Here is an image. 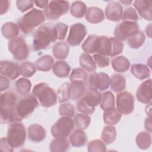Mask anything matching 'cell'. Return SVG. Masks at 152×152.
Segmentation results:
<instances>
[{
	"label": "cell",
	"instance_id": "cell-30",
	"mask_svg": "<svg viewBox=\"0 0 152 152\" xmlns=\"http://www.w3.org/2000/svg\"><path fill=\"white\" fill-rule=\"evenodd\" d=\"M122 114L115 107L104 111L103 113V121L104 123L109 125H115L117 124L121 120Z\"/></svg>",
	"mask_w": 152,
	"mask_h": 152
},
{
	"label": "cell",
	"instance_id": "cell-24",
	"mask_svg": "<svg viewBox=\"0 0 152 152\" xmlns=\"http://www.w3.org/2000/svg\"><path fill=\"white\" fill-rule=\"evenodd\" d=\"M131 72L133 76L140 80L147 78L150 75V71L148 66L142 64H132Z\"/></svg>",
	"mask_w": 152,
	"mask_h": 152
},
{
	"label": "cell",
	"instance_id": "cell-34",
	"mask_svg": "<svg viewBox=\"0 0 152 152\" xmlns=\"http://www.w3.org/2000/svg\"><path fill=\"white\" fill-rule=\"evenodd\" d=\"M87 11V5L83 1H77L72 3L70 7V13L74 17L81 18L86 14Z\"/></svg>",
	"mask_w": 152,
	"mask_h": 152
},
{
	"label": "cell",
	"instance_id": "cell-19",
	"mask_svg": "<svg viewBox=\"0 0 152 152\" xmlns=\"http://www.w3.org/2000/svg\"><path fill=\"white\" fill-rule=\"evenodd\" d=\"M86 20L91 24H97L103 21L104 19L103 11L96 7H91L87 9L86 14Z\"/></svg>",
	"mask_w": 152,
	"mask_h": 152
},
{
	"label": "cell",
	"instance_id": "cell-10",
	"mask_svg": "<svg viewBox=\"0 0 152 152\" xmlns=\"http://www.w3.org/2000/svg\"><path fill=\"white\" fill-rule=\"evenodd\" d=\"M139 31V25L136 22L124 21L118 24L114 30V35L119 41H125Z\"/></svg>",
	"mask_w": 152,
	"mask_h": 152
},
{
	"label": "cell",
	"instance_id": "cell-43",
	"mask_svg": "<svg viewBox=\"0 0 152 152\" xmlns=\"http://www.w3.org/2000/svg\"><path fill=\"white\" fill-rule=\"evenodd\" d=\"M87 150L89 152H104L106 151V147L102 141L97 139L92 140L88 143L87 146Z\"/></svg>",
	"mask_w": 152,
	"mask_h": 152
},
{
	"label": "cell",
	"instance_id": "cell-39",
	"mask_svg": "<svg viewBox=\"0 0 152 152\" xmlns=\"http://www.w3.org/2000/svg\"><path fill=\"white\" fill-rule=\"evenodd\" d=\"M15 88L19 94L26 96L28 94L31 87L30 80L26 78H20L15 81Z\"/></svg>",
	"mask_w": 152,
	"mask_h": 152
},
{
	"label": "cell",
	"instance_id": "cell-56",
	"mask_svg": "<svg viewBox=\"0 0 152 152\" xmlns=\"http://www.w3.org/2000/svg\"><path fill=\"white\" fill-rule=\"evenodd\" d=\"M120 2L122 3L125 5H130L132 2V1H121Z\"/></svg>",
	"mask_w": 152,
	"mask_h": 152
},
{
	"label": "cell",
	"instance_id": "cell-15",
	"mask_svg": "<svg viewBox=\"0 0 152 152\" xmlns=\"http://www.w3.org/2000/svg\"><path fill=\"white\" fill-rule=\"evenodd\" d=\"M137 100L142 103L148 104L151 100V80L148 79L142 83L136 92Z\"/></svg>",
	"mask_w": 152,
	"mask_h": 152
},
{
	"label": "cell",
	"instance_id": "cell-8",
	"mask_svg": "<svg viewBox=\"0 0 152 152\" xmlns=\"http://www.w3.org/2000/svg\"><path fill=\"white\" fill-rule=\"evenodd\" d=\"M69 7V3L65 1H52L44 8V14L48 20H55L66 14Z\"/></svg>",
	"mask_w": 152,
	"mask_h": 152
},
{
	"label": "cell",
	"instance_id": "cell-37",
	"mask_svg": "<svg viewBox=\"0 0 152 152\" xmlns=\"http://www.w3.org/2000/svg\"><path fill=\"white\" fill-rule=\"evenodd\" d=\"M145 39V35L141 31L139 30L127 39V43L132 49H136L140 48L144 44Z\"/></svg>",
	"mask_w": 152,
	"mask_h": 152
},
{
	"label": "cell",
	"instance_id": "cell-32",
	"mask_svg": "<svg viewBox=\"0 0 152 152\" xmlns=\"http://www.w3.org/2000/svg\"><path fill=\"white\" fill-rule=\"evenodd\" d=\"M53 65L54 59L49 55H45L40 57L36 62V65L38 70L43 72L50 71Z\"/></svg>",
	"mask_w": 152,
	"mask_h": 152
},
{
	"label": "cell",
	"instance_id": "cell-13",
	"mask_svg": "<svg viewBox=\"0 0 152 152\" xmlns=\"http://www.w3.org/2000/svg\"><path fill=\"white\" fill-rule=\"evenodd\" d=\"M87 33L86 26L82 23H75L71 26L70 30L67 37V43L71 46L80 45Z\"/></svg>",
	"mask_w": 152,
	"mask_h": 152
},
{
	"label": "cell",
	"instance_id": "cell-29",
	"mask_svg": "<svg viewBox=\"0 0 152 152\" xmlns=\"http://www.w3.org/2000/svg\"><path fill=\"white\" fill-rule=\"evenodd\" d=\"M69 46L65 42H57L53 46V55L58 59L62 60L66 59L69 54Z\"/></svg>",
	"mask_w": 152,
	"mask_h": 152
},
{
	"label": "cell",
	"instance_id": "cell-33",
	"mask_svg": "<svg viewBox=\"0 0 152 152\" xmlns=\"http://www.w3.org/2000/svg\"><path fill=\"white\" fill-rule=\"evenodd\" d=\"M115 103V96L111 91H107L102 94L100 106L103 111H107L114 108Z\"/></svg>",
	"mask_w": 152,
	"mask_h": 152
},
{
	"label": "cell",
	"instance_id": "cell-52",
	"mask_svg": "<svg viewBox=\"0 0 152 152\" xmlns=\"http://www.w3.org/2000/svg\"><path fill=\"white\" fill-rule=\"evenodd\" d=\"M10 7V2L8 1H1L0 2V14L2 15L6 13Z\"/></svg>",
	"mask_w": 152,
	"mask_h": 152
},
{
	"label": "cell",
	"instance_id": "cell-36",
	"mask_svg": "<svg viewBox=\"0 0 152 152\" xmlns=\"http://www.w3.org/2000/svg\"><path fill=\"white\" fill-rule=\"evenodd\" d=\"M80 65L85 70L88 72H93L96 69V65L92 56L89 54L82 53L79 58Z\"/></svg>",
	"mask_w": 152,
	"mask_h": 152
},
{
	"label": "cell",
	"instance_id": "cell-35",
	"mask_svg": "<svg viewBox=\"0 0 152 152\" xmlns=\"http://www.w3.org/2000/svg\"><path fill=\"white\" fill-rule=\"evenodd\" d=\"M135 142L139 148L141 150L148 149L151 144V136L148 132H140L136 137Z\"/></svg>",
	"mask_w": 152,
	"mask_h": 152
},
{
	"label": "cell",
	"instance_id": "cell-55",
	"mask_svg": "<svg viewBox=\"0 0 152 152\" xmlns=\"http://www.w3.org/2000/svg\"><path fill=\"white\" fill-rule=\"evenodd\" d=\"M145 33H146V34H147L149 37H151V24H149V25L146 27Z\"/></svg>",
	"mask_w": 152,
	"mask_h": 152
},
{
	"label": "cell",
	"instance_id": "cell-45",
	"mask_svg": "<svg viewBox=\"0 0 152 152\" xmlns=\"http://www.w3.org/2000/svg\"><path fill=\"white\" fill-rule=\"evenodd\" d=\"M59 113L62 116L72 117L75 114V107L71 103H65L60 105Z\"/></svg>",
	"mask_w": 152,
	"mask_h": 152
},
{
	"label": "cell",
	"instance_id": "cell-7",
	"mask_svg": "<svg viewBox=\"0 0 152 152\" xmlns=\"http://www.w3.org/2000/svg\"><path fill=\"white\" fill-rule=\"evenodd\" d=\"M74 126V121L71 117H61L52 126L51 134L55 138H66L73 130Z\"/></svg>",
	"mask_w": 152,
	"mask_h": 152
},
{
	"label": "cell",
	"instance_id": "cell-44",
	"mask_svg": "<svg viewBox=\"0 0 152 152\" xmlns=\"http://www.w3.org/2000/svg\"><path fill=\"white\" fill-rule=\"evenodd\" d=\"M87 79V73L81 68H77L73 69L69 76V80L72 81H81L86 83Z\"/></svg>",
	"mask_w": 152,
	"mask_h": 152
},
{
	"label": "cell",
	"instance_id": "cell-22",
	"mask_svg": "<svg viewBox=\"0 0 152 152\" xmlns=\"http://www.w3.org/2000/svg\"><path fill=\"white\" fill-rule=\"evenodd\" d=\"M86 83L81 81H72L69 84L70 99L77 100L84 94Z\"/></svg>",
	"mask_w": 152,
	"mask_h": 152
},
{
	"label": "cell",
	"instance_id": "cell-14",
	"mask_svg": "<svg viewBox=\"0 0 152 152\" xmlns=\"http://www.w3.org/2000/svg\"><path fill=\"white\" fill-rule=\"evenodd\" d=\"M0 68L1 75L5 76L12 80H15L20 74V66L12 61H2Z\"/></svg>",
	"mask_w": 152,
	"mask_h": 152
},
{
	"label": "cell",
	"instance_id": "cell-6",
	"mask_svg": "<svg viewBox=\"0 0 152 152\" xmlns=\"http://www.w3.org/2000/svg\"><path fill=\"white\" fill-rule=\"evenodd\" d=\"M38 106L37 99L33 94L21 98L15 106V113L20 121L29 116Z\"/></svg>",
	"mask_w": 152,
	"mask_h": 152
},
{
	"label": "cell",
	"instance_id": "cell-23",
	"mask_svg": "<svg viewBox=\"0 0 152 152\" xmlns=\"http://www.w3.org/2000/svg\"><path fill=\"white\" fill-rule=\"evenodd\" d=\"M69 141L66 138H55L49 145V150L52 152H64L69 148Z\"/></svg>",
	"mask_w": 152,
	"mask_h": 152
},
{
	"label": "cell",
	"instance_id": "cell-25",
	"mask_svg": "<svg viewBox=\"0 0 152 152\" xmlns=\"http://www.w3.org/2000/svg\"><path fill=\"white\" fill-rule=\"evenodd\" d=\"M19 30L18 25L12 22L5 23L1 27L2 34L7 39L11 40L15 38L19 33Z\"/></svg>",
	"mask_w": 152,
	"mask_h": 152
},
{
	"label": "cell",
	"instance_id": "cell-51",
	"mask_svg": "<svg viewBox=\"0 0 152 152\" xmlns=\"http://www.w3.org/2000/svg\"><path fill=\"white\" fill-rule=\"evenodd\" d=\"M0 148L1 150L4 151H13V148L11 147L10 144H8L7 138L2 137L1 139V143H0Z\"/></svg>",
	"mask_w": 152,
	"mask_h": 152
},
{
	"label": "cell",
	"instance_id": "cell-53",
	"mask_svg": "<svg viewBox=\"0 0 152 152\" xmlns=\"http://www.w3.org/2000/svg\"><path fill=\"white\" fill-rule=\"evenodd\" d=\"M144 127H145V129L147 130L149 132H151L152 125H151V117H149V118L145 119V120L144 121Z\"/></svg>",
	"mask_w": 152,
	"mask_h": 152
},
{
	"label": "cell",
	"instance_id": "cell-28",
	"mask_svg": "<svg viewBox=\"0 0 152 152\" xmlns=\"http://www.w3.org/2000/svg\"><path fill=\"white\" fill-rule=\"evenodd\" d=\"M52 72L58 77L65 78L69 74L70 66L64 61H57L52 67Z\"/></svg>",
	"mask_w": 152,
	"mask_h": 152
},
{
	"label": "cell",
	"instance_id": "cell-27",
	"mask_svg": "<svg viewBox=\"0 0 152 152\" xmlns=\"http://www.w3.org/2000/svg\"><path fill=\"white\" fill-rule=\"evenodd\" d=\"M112 68L116 72H124L127 71L130 66L129 60L124 56H119L112 59Z\"/></svg>",
	"mask_w": 152,
	"mask_h": 152
},
{
	"label": "cell",
	"instance_id": "cell-21",
	"mask_svg": "<svg viewBox=\"0 0 152 152\" xmlns=\"http://www.w3.org/2000/svg\"><path fill=\"white\" fill-rule=\"evenodd\" d=\"M1 107L14 109L17 104V97L12 91H6L1 94Z\"/></svg>",
	"mask_w": 152,
	"mask_h": 152
},
{
	"label": "cell",
	"instance_id": "cell-42",
	"mask_svg": "<svg viewBox=\"0 0 152 152\" xmlns=\"http://www.w3.org/2000/svg\"><path fill=\"white\" fill-rule=\"evenodd\" d=\"M20 74L24 77H31L36 71V66L34 64L30 62H24L20 65Z\"/></svg>",
	"mask_w": 152,
	"mask_h": 152
},
{
	"label": "cell",
	"instance_id": "cell-11",
	"mask_svg": "<svg viewBox=\"0 0 152 152\" xmlns=\"http://www.w3.org/2000/svg\"><path fill=\"white\" fill-rule=\"evenodd\" d=\"M87 82L90 90L104 91L110 86V78L104 72H93L88 76Z\"/></svg>",
	"mask_w": 152,
	"mask_h": 152
},
{
	"label": "cell",
	"instance_id": "cell-47",
	"mask_svg": "<svg viewBox=\"0 0 152 152\" xmlns=\"http://www.w3.org/2000/svg\"><path fill=\"white\" fill-rule=\"evenodd\" d=\"M57 39L64 40L66 37L68 26L62 23H58L55 25Z\"/></svg>",
	"mask_w": 152,
	"mask_h": 152
},
{
	"label": "cell",
	"instance_id": "cell-40",
	"mask_svg": "<svg viewBox=\"0 0 152 152\" xmlns=\"http://www.w3.org/2000/svg\"><path fill=\"white\" fill-rule=\"evenodd\" d=\"M91 118L89 116L83 113H77L74 118L75 127L80 129H87L90 124Z\"/></svg>",
	"mask_w": 152,
	"mask_h": 152
},
{
	"label": "cell",
	"instance_id": "cell-26",
	"mask_svg": "<svg viewBox=\"0 0 152 152\" xmlns=\"http://www.w3.org/2000/svg\"><path fill=\"white\" fill-rule=\"evenodd\" d=\"M69 141L73 147H83L87 143V135L82 129H77L70 135Z\"/></svg>",
	"mask_w": 152,
	"mask_h": 152
},
{
	"label": "cell",
	"instance_id": "cell-41",
	"mask_svg": "<svg viewBox=\"0 0 152 152\" xmlns=\"http://www.w3.org/2000/svg\"><path fill=\"white\" fill-rule=\"evenodd\" d=\"M57 97L59 103H63L70 99L69 84L68 83H64L61 86L57 92Z\"/></svg>",
	"mask_w": 152,
	"mask_h": 152
},
{
	"label": "cell",
	"instance_id": "cell-20",
	"mask_svg": "<svg viewBox=\"0 0 152 152\" xmlns=\"http://www.w3.org/2000/svg\"><path fill=\"white\" fill-rule=\"evenodd\" d=\"M99 42V36L95 34L90 35L83 43L82 49L88 54L97 52Z\"/></svg>",
	"mask_w": 152,
	"mask_h": 152
},
{
	"label": "cell",
	"instance_id": "cell-18",
	"mask_svg": "<svg viewBox=\"0 0 152 152\" xmlns=\"http://www.w3.org/2000/svg\"><path fill=\"white\" fill-rule=\"evenodd\" d=\"M134 7L140 15L147 21H151V1L137 0L134 2Z\"/></svg>",
	"mask_w": 152,
	"mask_h": 152
},
{
	"label": "cell",
	"instance_id": "cell-50",
	"mask_svg": "<svg viewBox=\"0 0 152 152\" xmlns=\"http://www.w3.org/2000/svg\"><path fill=\"white\" fill-rule=\"evenodd\" d=\"M10 82L8 78L4 75H1L0 77V91L2 92L4 90H6L10 86Z\"/></svg>",
	"mask_w": 152,
	"mask_h": 152
},
{
	"label": "cell",
	"instance_id": "cell-31",
	"mask_svg": "<svg viewBox=\"0 0 152 152\" xmlns=\"http://www.w3.org/2000/svg\"><path fill=\"white\" fill-rule=\"evenodd\" d=\"M110 87L115 93L121 92L125 88L126 80L124 76L118 74H114L110 77Z\"/></svg>",
	"mask_w": 152,
	"mask_h": 152
},
{
	"label": "cell",
	"instance_id": "cell-5",
	"mask_svg": "<svg viewBox=\"0 0 152 152\" xmlns=\"http://www.w3.org/2000/svg\"><path fill=\"white\" fill-rule=\"evenodd\" d=\"M7 140L12 148L22 146L26 138V131L24 125L20 122H14L8 127Z\"/></svg>",
	"mask_w": 152,
	"mask_h": 152
},
{
	"label": "cell",
	"instance_id": "cell-2",
	"mask_svg": "<svg viewBox=\"0 0 152 152\" xmlns=\"http://www.w3.org/2000/svg\"><path fill=\"white\" fill-rule=\"evenodd\" d=\"M45 21L43 12L39 10L33 8L24 14L17 21V25L24 34H29L38 26Z\"/></svg>",
	"mask_w": 152,
	"mask_h": 152
},
{
	"label": "cell",
	"instance_id": "cell-1",
	"mask_svg": "<svg viewBox=\"0 0 152 152\" xmlns=\"http://www.w3.org/2000/svg\"><path fill=\"white\" fill-rule=\"evenodd\" d=\"M33 48L35 51L46 49L57 39L55 26L47 23L40 26L33 34Z\"/></svg>",
	"mask_w": 152,
	"mask_h": 152
},
{
	"label": "cell",
	"instance_id": "cell-16",
	"mask_svg": "<svg viewBox=\"0 0 152 152\" xmlns=\"http://www.w3.org/2000/svg\"><path fill=\"white\" fill-rule=\"evenodd\" d=\"M123 13L122 5L116 1H112L107 4L105 8V14L107 20L118 22L120 21Z\"/></svg>",
	"mask_w": 152,
	"mask_h": 152
},
{
	"label": "cell",
	"instance_id": "cell-49",
	"mask_svg": "<svg viewBox=\"0 0 152 152\" xmlns=\"http://www.w3.org/2000/svg\"><path fill=\"white\" fill-rule=\"evenodd\" d=\"M33 3L34 2L30 0H18L16 1V5L19 11L24 12L31 8Z\"/></svg>",
	"mask_w": 152,
	"mask_h": 152
},
{
	"label": "cell",
	"instance_id": "cell-54",
	"mask_svg": "<svg viewBox=\"0 0 152 152\" xmlns=\"http://www.w3.org/2000/svg\"><path fill=\"white\" fill-rule=\"evenodd\" d=\"M35 5L41 8H45L49 3L48 1H34Z\"/></svg>",
	"mask_w": 152,
	"mask_h": 152
},
{
	"label": "cell",
	"instance_id": "cell-17",
	"mask_svg": "<svg viewBox=\"0 0 152 152\" xmlns=\"http://www.w3.org/2000/svg\"><path fill=\"white\" fill-rule=\"evenodd\" d=\"M28 139L34 142H40L46 137V131L44 128L37 124L30 125L27 129Z\"/></svg>",
	"mask_w": 152,
	"mask_h": 152
},
{
	"label": "cell",
	"instance_id": "cell-9",
	"mask_svg": "<svg viewBox=\"0 0 152 152\" xmlns=\"http://www.w3.org/2000/svg\"><path fill=\"white\" fill-rule=\"evenodd\" d=\"M8 50L18 61L26 59L28 55V49L26 40L21 36L10 40L8 44Z\"/></svg>",
	"mask_w": 152,
	"mask_h": 152
},
{
	"label": "cell",
	"instance_id": "cell-46",
	"mask_svg": "<svg viewBox=\"0 0 152 152\" xmlns=\"http://www.w3.org/2000/svg\"><path fill=\"white\" fill-rule=\"evenodd\" d=\"M138 16L137 11L132 7H128L126 8L124 12L122 13L121 19L124 21H133L136 22L138 20Z\"/></svg>",
	"mask_w": 152,
	"mask_h": 152
},
{
	"label": "cell",
	"instance_id": "cell-48",
	"mask_svg": "<svg viewBox=\"0 0 152 152\" xmlns=\"http://www.w3.org/2000/svg\"><path fill=\"white\" fill-rule=\"evenodd\" d=\"M94 61L96 65L99 68H104L110 64V59L106 56L95 53L93 55Z\"/></svg>",
	"mask_w": 152,
	"mask_h": 152
},
{
	"label": "cell",
	"instance_id": "cell-38",
	"mask_svg": "<svg viewBox=\"0 0 152 152\" xmlns=\"http://www.w3.org/2000/svg\"><path fill=\"white\" fill-rule=\"evenodd\" d=\"M116 137V130L112 125L106 126L102 132V138L105 144L109 145L115 140Z\"/></svg>",
	"mask_w": 152,
	"mask_h": 152
},
{
	"label": "cell",
	"instance_id": "cell-12",
	"mask_svg": "<svg viewBox=\"0 0 152 152\" xmlns=\"http://www.w3.org/2000/svg\"><path fill=\"white\" fill-rule=\"evenodd\" d=\"M116 107L121 114H131L134 109V99L132 95L127 91L119 93L116 96Z\"/></svg>",
	"mask_w": 152,
	"mask_h": 152
},
{
	"label": "cell",
	"instance_id": "cell-4",
	"mask_svg": "<svg viewBox=\"0 0 152 152\" xmlns=\"http://www.w3.org/2000/svg\"><path fill=\"white\" fill-rule=\"evenodd\" d=\"M32 94L39 100L43 107H49L56 103L57 94L46 83H41L35 85Z\"/></svg>",
	"mask_w": 152,
	"mask_h": 152
},
{
	"label": "cell",
	"instance_id": "cell-3",
	"mask_svg": "<svg viewBox=\"0 0 152 152\" xmlns=\"http://www.w3.org/2000/svg\"><path fill=\"white\" fill-rule=\"evenodd\" d=\"M78 102L77 109L78 112L86 114L91 115L95 110V107L100 104L102 94L97 90H89Z\"/></svg>",
	"mask_w": 152,
	"mask_h": 152
}]
</instances>
